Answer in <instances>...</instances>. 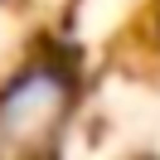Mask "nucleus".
<instances>
[{
  "mask_svg": "<svg viewBox=\"0 0 160 160\" xmlns=\"http://www.w3.org/2000/svg\"><path fill=\"white\" fill-rule=\"evenodd\" d=\"M73 102V73L53 58L20 68L0 88V150H39L63 126Z\"/></svg>",
  "mask_w": 160,
  "mask_h": 160,
  "instance_id": "nucleus-1",
  "label": "nucleus"
},
{
  "mask_svg": "<svg viewBox=\"0 0 160 160\" xmlns=\"http://www.w3.org/2000/svg\"><path fill=\"white\" fill-rule=\"evenodd\" d=\"M155 39H160V15H155Z\"/></svg>",
  "mask_w": 160,
  "mask_h": 160,
  "instance_id": "nucleus-2",
  "label": "nucleus"
}]
</instances>
